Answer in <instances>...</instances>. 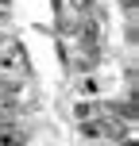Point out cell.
I'll list each match as a JSON object with an SVG mask.
<instances>
[{"instance_id":"3","label":"cell","mask_w":139,"mask_h":146,"mask_svg":"<svg viewBox=\"0 0 139 146\" xmlns=\"http://www.w3.org/2000/svg\"><path fill=\"white\" fill-rule=\"evenodd\" d=\"M73 115H77V123H85V119H97V115H104V104H97V100H81Z\"/></svg>"},{"instance_id":"2","label":"cell","mask_w":139,"mask_h":146,"mask_svg":"<svg viewBox=\"0 0 139 146\" xmlns=\"http://www.w3.org/2000/svg\"><path fill=\"white\" fill-rule=\"evenodd\" d=\"M27 142H31V131H27V127H19L15 119L0 123V146H27Z\"/></svg>"},{"instance_id":"1","label":"cell","mask_w":139,"mask_h":146,"mask_svg":"<svg viewBox=\"0 0 139 146\" xmlns=\"http://www.w3.org/2000/svg\"><path fill=\"white\" fill-rule=\"evenodd\" d=\"M0 69H8V73H27V54H23L19 42H4V46H0Z\"/></svg>"},{"instance_id":"4","label":"cell","mask_w":139,"mask_h":146,"mask_svg":"<svg viewBox=\"0 0 139 146\" xmlns=\"http://www.w3.org/2000/svg\"><path fill=\"white\" fill-rule=\"evenodd\" d=\"M120 8H124V15H135V0H120Z\"/></svg>"},{"instance_id":"5","label":"cell","mask_w":139,"mask_h":146,"mask_svg":"<svg viewBox=\"0 0 139 146\" xmlns=\"http://www.w3.org/2000/svg\"><path fill=\"white\" fill-rule=\"evenodd\" d=\"M4 42H8V38H4V35H0V46H4Z\"/></svg>"}]
</instances>
